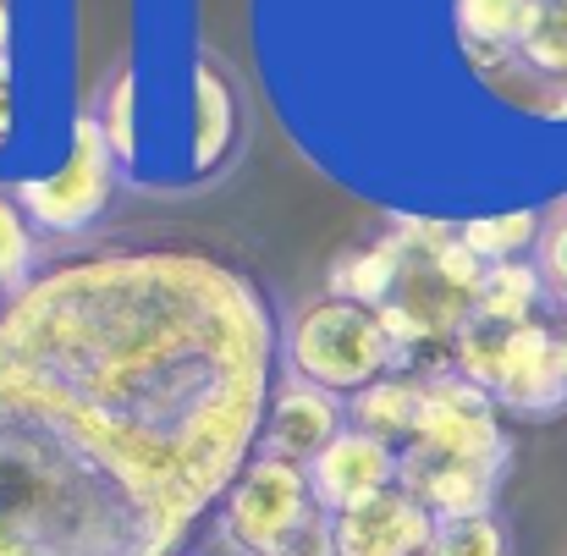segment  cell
<instances>
[{
  "label": "cell",
  "instance_id": "25",
  "mask_svg": "<svg viewBox=\"0 0 567 556\" xmlns=\"http://www.w3.org/2000/svg\"><path fill=\"white\" fill-rule=\"evenodd\" d=\"M557 342H563V364H567V315H563V326H557Z\"/></svg>",
  "mask_w": 567,
  "mask_h": 556
},
{
  "label": "cell",
  "instance_id": "22",
  "mask_svg": "<svg viewBox=\"0 0 567 556\" xmlns=\"http://www.w3.org/2000/svg\"><path fill=\"white\" fill-rule=\"evenodd\" d=\"M22 116V89H17V66H0V144H11Z\"/></svg>",
  "mask_w": 567,
  "mask_h": 556
},
{
  "label": "cell",
  "instance_id": "27",
  "mask_svg": "<svg viewBox=\"0 0 567 556\" xmlns=\"http://www.w3.org/2000/svg\"><path fill=\"white\" fill-rule=\"evenodd\" d=\"M177 556H183V552H177Z\"/></svg>",
  "mask_w": 567,
  "mask_h": 556
},
{
  "label": "cell",
  "instance_id": "10",
  "mask_svg": "<svg viewBox=\"0 0 567 556\" xmlns=\"http://www.w3.org/2000/svg\"><path fill=\"white\" fill-rule=\"evenodd\" d=\"M309 485H315L320 513H348V507L370 502L380 491L402 485V452L348 424V430L309 463Z\"/></svg>",
  "mask_w": 567,
  "mask_h": 556
},
{
  "label": "cell",
  "instance_id": "24",
  "mask_svg": "<svg viewBox=\"0 0 567 556\" xmlns=\"http://www.w3.org/2000/svg\"><path fill=\"white\" fill-rule=\"evenodd\" d=\"M11 28H17L11 0H0V66H17V61H11Z\"/></svg>",
  "mask_w": 567,
  "mask_h": 556
},
{
  "label": "cell",
  "instance_id": "14",
  "mask_svg": "<svg viewBox=\"0 0 567 556\" xmlns=\"http://www.w3.org/2000/svg\"><path fill=\"white\" fill-rule=\"evenodd\" d=\"M396 281H402V237H380L364 248H348L331 276H326V292L331 298H348V303H364V309H385L396 298Z\"/></svg>",
  "mask_w": 567,
  "mask_h": 556
},
{
  "label": "cell",
  "instance_id": "26",
  "mask_svg": "<svg viewBox=\"0 0 567 556\" xmlns=\"http://www.w3.org/2000/svg\"><path fill=\"white\" fill-rule=\"evenodd\" d=\"M563 204H567V198H563Z\"/></svg>",
  "mask_w": 567,
  "mask_h": 556
},
{
  "label": "cell",
  "instance_id": "17",
  "mask_svg": "<svg viewBox=\"0 0 567 556\" xmlns=\"http://www.w3.org/2000/svg\"><path fill=\"white\" fill-rule=\"evenodd\" d=\"M138 66H116L111 83L100 89L94 100V116H100V133L116 155V166H133L138 161Z\"/></svg>",
  "mask_w": 567,
  "mask_h": 556
},
{
  "label": "cell",
  "instance_id": "23",
  "mask_svg": "<svg viewBox=\"0 0 567 556\" xmlns=\"http://www.w3.org/2000/svg\"><path fill=\"white\" fill-rule=\"evenodd\" d=\"M540 122H557V127H567V83H551V94L540 100Z\"/></svg>",
  "mask_w": 567,
  "mask_h": 556
},
{
  "label": "cell",
  "instance_id": "4",
  "mask_svg": "<svg viewBox=\"0 0 567 556\" xmlns=\"http://www.w3.org/2000/svg\"><path fill=\"white\" fill-rule=\"evenodd\" d=\"M215 540L231 556H326V513L309 469L259 452L215 507Z\"/></svg>",
  "mask_w": 567,
  "mask_h": 556
},
{
  "label": "cell",
  "instance_id": "9",
  "mask_svg": "<svg viewBox=\"0 0 567 556\" xmlns=\"http://www.w3.org/2000/svg\"><path fill=\"white\" fill-rule=\"evenodd\" d=\"M348 424H353V419H348V397L281 374V380H276V397H270V413H265L259 452L309 469V463H315V457H320Z\"/></svg>",
  "mask_w": 567,
  "mask_h": 556
},
{
  "label": "cell",
  "instance_id": "3",
  "mask_svg": "<svg viewBox=\"0 0 567 556\" xmlns=\"http://www.w3.org/2000/svg\"><path fill=\"white\" fill-rule=\"evenodd\" d=\"M402 370L396 342L380 320V309L348 303V298H309L281 320V374L309 380L337 397H359L375 380Z\"/></svg>",
  "mask_w": 567,
  "mask_h": 556
},
{
  "label": "cell",
  "instance_id": "18",
  "mask_svg": "<svg viewBox=\"0 0 567 556\" xmlns=\"http://www.w3.org/2000/svg\"><path fill=\"white\" fill-rule=\"evenodd\" d=\"M39 276V226L17 204L11 187H0V298H17Z\"/></svg>",
  "mask_w": 567,
  "mask_h": 556
},
{
  "label": "cell",
  "instance_id": "20",
  "mask_svg": "<svg viewBox=\"0 0 567 556\" xmlns=\"http://www.w3.org/2000/svg\"><path fill=\"white\" fill-rule=\"evenodd\" d=\"M518 61L546 78V83H567V0H546L540 6V22L529 28Z\"/></svg>",
  "mask_w": 567,
  "mask_h": 556
},
{
  "label": "cell",
  "instance_id": "5",
  "mask_svg": "<svg viewBox=\"0 0 567 556\" xmlns=\"http://www.w3.org/2000/svg\"><path fill=\"white\" fill-rule=\"evenodd\" d=\"M402 457L513 469V435L502 430V408H496V397L485 385L463 380L457 370H424L419 435L402 446Z\"/></svg>",
  "mask_w": 567,
  "mask_h": 556
},
{
  "label": "cell",
  "instance_id": "1",
  "mask_svg": "<svg viewBox=\"0 0 567 556\" xmlns=\"http://www.w3.org/2000/svg\"><path fill=\"white\" fill-rule=\"evenodd\" d=\"M281 326L265 292L183 248L39 270L0 309V402H17L193 535L259 457Z\"/></svg>",
  "mask_w": 567,
  "mask_h": 556
},
{
  "label": "cell",
  "instance_id": "13",
  "mask_svg": "<svg viewBox=\"0 0 567 556\" xmlns=\"http://www.w3.org/2000/svg\"><path fill=\"white\" fill-rule=\"evenodd\" d=\"M419 413H424V374H408V370L385 374V380H375L370 391H359L348 402L353 430L375 435V441L396 446V452L419 435Z\"/></svg>",
  "mask_w": 567,
  "mask_h": 556
},
{
  "label": "cell",
  "instance_id": "7",
  "mask_svg": "<svg viewBox=\"0 0 567 556\" xmlns=\"http://www.w3.org/2000/svg\"><path fill=\"white\" fill-rule=\"evenodd\" d=\"M435 513L391 485L348 513H326V556H430Z\"/></svg>",
  "mask_w": 567,
  "mask_h": 556
},
{
  "label": "cell",
  "instance_id": "8",
  "mask_svg": "<svg viewBox=\"0 0 567 556\" xmlns=\"http://www.w3.org/2000/svg\"><path fill=\"white\" fill-rule=\"evenodd\" d=\"M491 397L513 419H557V413H567V364L557 326L535 320V326L507 331V353H502Z\"/></svg>",
  "mask_w": 567,
  "mask_h": 556
},
{
  "label": "cell",
  "instance_id": "11",
  "mask_svg": "<svg viewBox=\"0 0 567 556\" xmlns=\"http://www.w3.org/2000/svg\"><path fill=\"white\" fill-rule=\"evenodd\" d=\"M237 150V83L198 55L188 78V177H215Z\"/></svg>",
  "mask_w": 567,
  "mask_h": 556
},
{
  "label": "cell",
  "instance_id": "15",
  "mask_svg": "<svg viewBox=\"0 0 567 556\" xmlns=\"http://www.w3.org/2000/svg\"><path fill=\"white\" fill-rule=\"evenodd\" d=\"M546 276L535 259H507V265H491L485 270V287H480V303H474V320H491V326H535L540 309H546Z\"/></svg>",
  "mask_w": 567,
  "mask_h": 556
},
{
  "label": "cell",
  "instance_id": "19",
  "mask_svg": "<svg viewBox=\"0 0 567 556\" xmlns=\"http://www.w3.org/2000/svg\"><path fill=\"white\" fill-rule=\"evenodd\" d=\"M430 556H513V529L502 513L452 518V524H435Z\"/></svg>",
  "mask_w": 567,
  "mask_h": 556
},
{
  "label": "cell",
  "instance_id": "21",
  "mask_svg": "<svg viewBox=\"0 0 567 556\" xmlns=\"http://www.w3.org/2000/svg\"><path fill=\"white\" fill-rule=\"evenodd\" d=\"M535 265H540V276H546L551 303H563L567 309V204H557V209L546 215V231H540Z\"/></svg>",
  "mask_w": 567,
  "mask_h": 556
},
{
  "label": "cell",
  "instance_id": "16",
  "mask_svg": "<svg viewBox=\"0 0 567 556\" xmlns=\"http://www.w3.org/2000/svg\"><path fill=\"white\" fill-rule=\"evenodd\" d=\"M457 231H463L468 254L491 270V265H507V259H535L546 215L540 209H502V215H474Z\"/></svg>",
  "mask_w": 567,
  "mask_h": 556
},
{
  "label": "cell",
  "instance_id": "2",
  "mask_svg": "<svg viewBox=\"0 0 567 556\" xmlns=\"http://www.w3.org/2000/svg\"><path fill=\"white\" fill-rule=\"evenodd\" d=\"M188 529L61 424L0 402V556H177Z\"/></svg>",
  "mask_w": 567,
  "mask_h": 556
},
{
  "label": "cell",
  "instance_id": "6",
  "mask_svg": "<svg viewBox=\"0 0 567 556\" xmlns=\"http://www.w3.org/2000/svg\"><path fill=\"white\" fill-rule=\"evenodd\" d=\"M116 172H122V166H116V155H111V144H105V133H100V116H94V105H89V111H78V122H72V150H66V161H61L50 177H22L11 193H17V204L28 209V220H33L39 231H50V237H83V231L100 226V215L111 209Z\"/></svg>",
  "mask_w": 567,
  "mask_h": 556
},
{
  "label": "cell",
  "instance_id": "12",
  "mask_svg": "<svg viewBox=\"0 0 567 556\" xmlns=\"http://www.w3.org/2000/svg\"><path fill=\"white\" fill-rule=\"evenodd\" d=\"M546 0H452V22L468 55L480 61H507L524 50L529 28L540 22Z\"/></svg>",
  "mask_w": 567,
  "mask_h": 556
}]
</instances>
